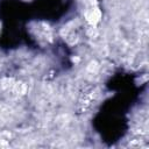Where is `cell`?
<instances>
[{"label": "cell", "instance_id": "cell-1", "mask_svg": "<svg viewBox=\"0 0 149 149\" xmlns=\"http://www.w3.org/2000/svg\"><path fill=\"white\" fill-rule=\"evenodd\" d=\"M85 16L88 22L97 23L100 20V10L95 5V1L90 0L86 2V9H85Z\"/></svg>", "mask_w": 149, "mask_h": 149}]
</instances>
